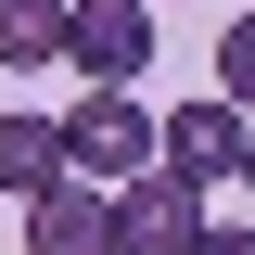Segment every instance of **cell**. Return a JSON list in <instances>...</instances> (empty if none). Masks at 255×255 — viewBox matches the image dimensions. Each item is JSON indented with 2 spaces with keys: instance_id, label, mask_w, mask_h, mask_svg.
Returning <instances> with one entry per match:
<instances>
[{
  "instance_id": "cell-1",
  "label": "cell",
  "mask_w": 255,
  "mask_h": 255,
  "mask_svg": "<svg viewBox=\"0 0 255 255\" xmlns=\"http://www.w3.org/2000/svg\"><path fill=\"white\" fill-rule=\"evenodd\" d=\"M153 153L179 166V179H204V191H217V179H255V115L204 90V102H179V115H153Z\"/></svg>"
},
{
  "instance_id": "cell-2",
  "label": "cell",
  "mask_w": 255,
  "mask_h": 255,
  "mask_svg": "<svg viewBox=\"0 0 255 255\" xmlns=\"http://www.w3.org/2000/svg\"><path fill=\"white\" fill-rule=\"evenodd\" d=\"M191 230H204V179H179V166H140V179H115V243L128 255H191Z\"/></svg>"
},
{
  "instance_id": "cell-3",
  "label": "cell",
  "mask_w": 255,
  "mask_h": 255,
  "mask_svg": "<svg viewBox=\"0 0 255 255\" xmlns=\"http://www.w3.org/2000/svg\"><path fill=\"white\" fill-rule=\"evenodd\" d=\"M64 64H77L90 90H128V77L153 64V0H77V13H64Z\"/></svg>"
},
{
  "instance_id": "cell-4",
  "label": "cell",
  "mask_w": 255,
  "mask_h": 255,
  "mask_svg": "<svg viewBox=\"0 0 255 255\" xmlns=\"http://www.w3.org/2000/svg\"><path fill=\"white\" fill-rule=\"evenodd\" d=\"M64 153H77V179H140L153 166V115H140V90H90L77 115H64Z\"/></svg>"
},
{
  "instance_id": "cell-5",
  "label": "cell",
  "mask_w": 255,
  "mask_h": 255,
  "mask_svg": "<svg viewBox=\"0 0 255 255\" xmlns=\"http://www.w3.org/2000/svg\"><path fill=\"white\" fill-rule=\"evenodd\" d=\"M26 255H128L115 243V191L102 179H51L26 204Z\"/></svg>"
},
{
  "instance_id": "cell-6",
  "label": "cell",
  "mask_w": 255,
  "mask_h": 255,
  "mask_svg": "<svg viewBox=\"0 0 255 255\" xmlns=\"http://www.w3.org/2000/svg\"><path fill=\"white\" fill-rule=\"evenodd\" d=\"M51 179H77L64 128H51V115H0V191H13V204H38Z\"/></svg>"
},
{
  "instance_id": "cell-7",
  "label": "cell",
  "mask_w": 255,
  "mask_h": 255,
  "mask_svg": "<svg viewBox=\"0 0 255 255\" xmlns=\"http://www.w3.org/2000/svg\"><path fill=\"white\" fill-rule=\"evenodd\" d=\"M64 13H77V0H0V64H64Z\"/></svg>"
},
{
  "instance_id": "cell-8",
  "label": "cell",
  "mask_w": 255,
  "mask_h": 255,
  "mask_svg": "<svg viewBox=\"0 0 255 255\" xmlns=\"http://www.w3.org/2000/svg\"><path fill=\"white\" fill-rule=\"evenodd\" d=\"M217 102L255 115V13H230V38H217Z\"/></svg>"
},
{
  "instance_id": "cell-9",
  "label": "cell",
  "mask_w": 255,
  "mask_h": 255,
  "mask_svg": "<svg viewBox=\"0 0 255 255\" xmlns=\"http://www.w3.org/2000/svg\"><path fill=\"white\" fill-rule=\"evenodd\" d=\"M191 255H255V217H204V230H191Z\"/></svg>"
},
{
  "instance_id": "cell-10",
  "label": "cell",
  "mask_w": 255,
  "mask_h": 255,
  "mask_svg": "<svg viewBox=\"0 0 255 255\" xmlns=\"http://www.w3.org/2000/svg\"><path fill=\"white\" fill-rule=\"evenodd\" d=\"M153 13H166V0H153Z\"/></svg>"
}]
</instances>
